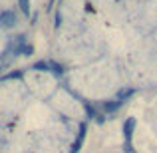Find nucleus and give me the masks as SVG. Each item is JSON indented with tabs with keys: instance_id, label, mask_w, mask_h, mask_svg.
Segmentation results:
<instances>
[{
	"instance_id": "obj_2",
	"label": "nucleus",
	"mask_w": 157,
	"mask_h": 153,
	"mask_svg": "<svg viewBox=\"0 0 157 153\" xmlns=\"http://www.w3.org/2000/svg\"><path fill=\"white\" fill-rule=\"evenodd\" d=\"M16 24V14L12 10H4L0 14V26L2 28H12Z\"/></svg>"
},
{
	"instance_id": "obj_4",
	"label": "nucleus",
	"mask_w": 157,
	"mask_h": 153,
	"mask_svg": "<svg viewBox=\"0 0 157 153\" xmlns=\"http://www.w3.org/2000/svg\"><path fill=\"white\" fill-rule=\"evenodd\" d=\"M123 105L121 100H111V101H104V111H107V113H113V111H117L119 107Z\"/></svg>"
},
{
	"instance_id": "obj_7",
	"label": "nucleus",
	"mask_w": 157,
	"mask_h": 153,
	"mask_svg": "<svg viewBox=\"0 0 157 153\" xmlns=\"http://www.w3.org/2000/svg\"><path fill=\"white\" fill-rule=\"evenodd\" d=\"M20 6H22L24 14H30V2H28V0H20Z\"/></svg>"
},
{
	"instance_id": "obj_5",
	"label": "nucleus",
	"mask_w": 157,
	"mask_h": 153,
	"mask_svg": "<svg viewBox=\"0 0 157 153\" xmlns=\"http://www.w3.org/2000/svg\"><path fill=\"white\" fill-rule=\"evenodd\" d=\"M133 94H135V90H133V88H127V90H121V92L117 94V100H121L123 103H125V101L129 100L131 96H133Z\"/></svg>"
},
{
	"instance_id": "obj_3",
	"label": "nucleus",
	"mask_w": 157,
	"mask_h": 153,
	"mask_svg": "<svg viewBox=\"0 0 157 153\" xmlns=\"http://www.w3.org/2000/svg\"><path fill=\"white\" fill-rule=\"evenodd\" d=\"M86 131H88V125H86V123H82V125H80V135H78V141L72 143V153H78V151H80L82 143H84V139H86Z\"/></svg>"
},
{
	"instance_id": "obj_1",
	"label": "nucleus",
	"mask_w": 157,
	"mask_h": 153,
	"mask_svg": "<svg viewBox=\"0 0 157 153\" xmlns=\"http://www.w3.org/2000/svg\"><path fill=\"white\" fill-rule=\"evenodd\" d=\"M135 125H137V121H135V117H127L125 121H123V139H125V143H131V137H133V129Z\"/></svg>"
},
{
	"instance_id": "obj_6",
	"label": "nucleus",
	"mask_w": 157,
	"mask_h": 153,
	"mask_svg": "<svg viewBox=\"0 0 157 153\" xmlns=\"http://www.w3.org/2000/svg\"><path fill=\"white\" fill-rule=\"evenodd\" d=\"M34 70H42V72H48L50 70V62H36Z\"/></svg>"
}]
</instances>
